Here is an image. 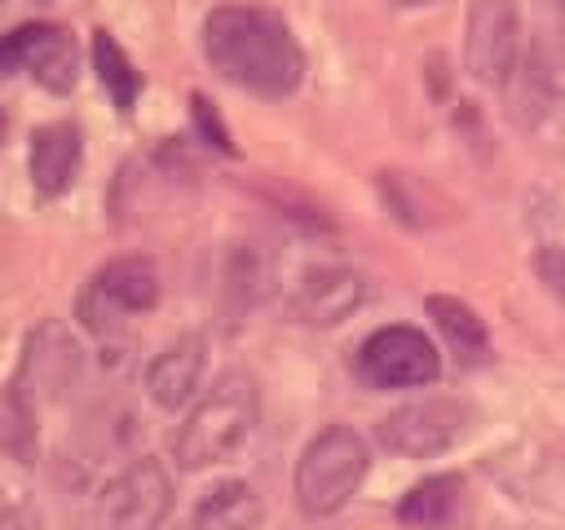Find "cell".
<instances>
[{
	"label": "cell",
	"mask_w": 565,
	"mask_h": 530,
	"mask_svg": "<svg viewBox=\"0 0 565 530\" xmlns=\"http://www.w3.org/2000/svg\"><path fill=\"white\" fill-rule=\"evenodd\" d=\"M203 57L234 88L278 102L305 80V53L291 26L260 4H221L203 18Z\"/></svg>",
	"instance_id": "6da1fadb"
},
{
	"label": "cell",
	"mask_w": 565,
	"mask_h": 530,
	"mask_svg": "<svg viewBox=\"0 0 565 530\" xmlns=\"http://www.w3.org/2000/svg\"><path fill=\"white\" fill-rule=\"evenodd\" d=\"M260 415V389L247 371H225L212 380V389L190 406V415L181 420L177 437H172V459L185 473L225 464L230 455L243 451V442L252 437Z\"/></svg>",
	"instance_id": "7a4b0ae2"
},
{
	"label": "cell",
	"mask_w": 565,
	"mask_h": 530,
	"mask_svg": "<svg viewBox=\"0 0 565 530\" xmlns=\"http://www.w3.org/2000/svg\"><path fill=\"white\" fill-rule=\"evenodd\" d=\"M366 468H371V451L362 433H353L349 424H327L305 442L291 473V495L305 517H331L358 495Z\"/></svg>",
	"instance_id": "3957f363"
},
{
	"label": "cell",
	"mask_w": 565,
	"mask_h": 530,
	"mask_svg": "<svg viewBox=\"0 0 565 530\" xmlns=\"http://www.w3.org/2000/svg\"><path fill=\"white\" fill-rule=\"evenodd\" d=\"M468 428H472V406L459 398L433 393V398H415V402H402L397 411H388L375 424V437L384 451H393L402 459H433V455H446L450 446H459Z\"/></svg>",
	"instance_id": "277c9868"
},
{
	"label": "cell",
	"mask_w": 565,
	"mask_h": 530,
	"mask_svg": "<svg viewBox=\"0 0 565 530\" xmlns=\"http://www.w3.org/2000/svg\"><path fill=\"white\" fill-rule=\"evenodd\" d=\"M154 305H159V269H154V261L119 256V261L102 265L88 278V287L79 296V318H84V327L93 336L110 340V336H119L124 318L146 314Z\"/></svg>",
	"instance_id": "5b68a950"
},
{
	"label": "cell",
	"mask_w": 565,
	"mask_h": 530,
	"mask_svg": "<svg viewBox=\"0 0 565 530\" xmlns=\"http://www.w3.org/2000/svg\"><path fill=\"white\" fill-rule=\"evenodd\" d=\"M353 371L371 389H424L441 375V353L419 327L393 322V327H375L358 344Z\"/></svg>",
	"instance_id": "8992f818"
},
{
	"label": "cell",
	"mask_w": 565,
	"mask_h": 530,
	"mask_svg": "<svg viewBox=\"0 0 565 530\" xmlns=\"http://www.w3.org/2000/svg\"><path fill=\"white\" fill-rule=\"evenodd\" d=\"M463 66L477 84L503 88L521 71V13L516 0H468Z\"/></svg>",
	"instance_id": "52a82bcc"
},
{
	"label": "cell",
	"mask_w": 565,
	"mask_h": 530,
	"mask_svg": "<svg viewBox=\"0 0 565 530\" xmlns=\"http://www.w3.org/2000/svg\"><path fill=\"white\" fill-rule=\"evenodd\" d=\"M97 508L110 530H159L172 512V477L159 459L141 455L102 486Z\"/></svg>",
	"instance_id": "ba28073f"
},
{
	"label": "cell",
	"mask_w": 565,
	"mask_h": 530,
	"mask_svg": "<svg viewBox=\"0 0 565 530\" xmlns=\"http://www.w3.org/2000/svg\"><path fill=\"white\" fill-rule=\"evenodd\" d=\"M26 71L49 93H71L79 80L75 40L57 22H22L9 35H0V75Z\"/></svg>",
	"instance_id": "9c48e42d"
},
{
	"label": "cell",
	"mask_w": 565,
	"mask_h": 530,
	"mask_svg": "<svg viewBox=\"0 0 565 530\" xmlns=\"http://www.w3.org/2000/svg\"><path fill=\"white\" fill-rule=\"evenodd\" d=\"M84 371V353L75 344V336L62 327V322H40L26 344H22V362H18V389L31 398V402H49V398H62Z\"/></svg>",
	"instance_id": "30bf717a"
},
{
	"label": "cell",
	"mask_w": 565,
	"mask_h": 530,
	"mask_svg": "<svg viewBox=\"0 0 565 530\" xmlns=\"http://www.w3.org/2000/svg\"><path fill=\"white\" fill-rule=\"evenodd\" d=\"M366 300V278L344 265L305 269L291 292V318L305 327H335Z\"/></svg>",
	"instance_id": "8fae6325"
},
{
	"label": "cell",
	"mask_w": 565,
	"mask_h": 530,
	"mask_svg": "<svg viewBox=\"0 0 565 530\" xmlns=\"http://www.w3.org/2000/svg\"><path fill=\"white\" fill-rule=\"evenodd\" d=\"M79 159H84V137L71 119H53V124H40L31 132V186L44 194V199H57L75 186L79 177Z\"/></svg>",
	"instance_id": "7c38bea8"
},
{
	"label": "cell",
	"mask_w": 565,
	"mask_h": 530,
	"mask_svg": "<svg viewBox=\"0 0 565 530\" xmlns=\"http://www.w3.org/2000/svg\"><path fill=\"white\" fill-rule=\"evenodd\" d=\"M203 367H207V344L203 336H177L163 353H154V362L146 367V398L163 411H177L185 406L194 393H199V380H203Z\"/></svg>",
	"instance_id": "4fadbf2b"
},
{
	"label": "cell",
	"mask_w": 565,
	"mask_h": 530,
	"mask_svg": "<svg viewBox=\"0 0 565 530\" xmlns=\"http://www.w3.org/2000/svg\"><path fill=\"white\" fill-rule=\"evenodd\" d=\"M256 526H260V495L234 477L203 490L190 512V530H256Z\"/></svg>",
	"instance_id": "5bb4252c"
},
{
	"label": "cell",
	"mask_w": 565,
	"mask_h": 530,
	"mask_svg": "<svg viewBox=\"0 0 565 530\" xmlns=\"http://www.w3.org/2000/svg\"><path fill=\"white\" fill-rule=\"evenodd\" d=\"M459 499H463V477L459 473L424 477L397 499V521L406 530H437L459 512Z\"/></svg>",
	"instance_id": "9a60e30c"
},
{
	"label": "cell",
	"mask_w": 565,
	"mask_h": 530,
	"mask_svg": "<svg viewBox=\"0 0 565 530\" xmlns=\"http://www.w3.org/2000/svg\"><path fill=\"white\" fill-rule=\"evenodd\" d=\"M0 455H9L13 464H35V455H40L35 402L18 384L0 389Z\"/></svg>",
	"instance_id": "2e32d148"
},
{
	"label": "cell",
	"mask_w": 565,
	"mask_h": 530,
	"mask_svg": "<svg viewBox=\"0 0 565 530\" xmlns=\"http://www.w3.org/2000/svg\"><path fill=\"white\" fill-rule=\"evenodd\" d=\"M93 71H97L106 97L115 102V110L128 115L141 93V71L132 66V57L119 49V40L110 31H93Z\"/></svg>",
	"instance_id": "e0dca14e"
},
{
	"label": "cell",
	"mask_w": 565,
	"mask_h": 530,
	"mask_svg": "<svg viewBox=\"0 0 565 530\" xmlns=\"http://www.w3.org/2000/svg\"><path fill=\"white\" fill-rule=\"evenodd\" d=\"M428 318L437 322V331L468 358L486 353V322L477 318V309H468L459 296H428Z\"/></svg>",
	"instance_id": "ac0fdd59"
},
{
	"label": "cell",
	"mask_w": 565,
	"mask_h": 530,
	"mask_svg": "<svg viewBox=\"0 0 565 530\" xmlns=\"http://www.w3.org/2000/svg\"><path fill=\"white\" fill-rule=\"evenodd\" d=\"M230 292L252 305L260 292H265V265H260V252L256 247H238L234 261H230Z\"/></svg>",
	"instance_id": "d6986e66"
},
{
	"label": "cell",
	"mask_w": 565,
	"mask_h": 530,
	"mask_svg": "<svg viewBox=\"0 0 565 530\" xmlns=\"http://www.w3.org/2000/svg\"><path fill=\"white\" fill-rule=\"evenodd\" d=\"M190 106H194V124H199V132L216 146V150H225V155H234V141H230V132H225V124H221V115L212 110V102L207 97H190Z\"/></svg>",
	"instance_id": "ffe728a7"
},
{
	"label": "cell",
	"mask_w": 565,
	"mask_h": 530,
	"mask_svg": "<svg viewBox=\"0 0 565 530\" xmlns=\"http://www.w3.org/2000/svg\"><path fill=\"white\" fill-rule=\"evenodd\" d=\"M534 274L543 278L547 292H556L565 300V247H539L534 252Z\"/></svg>",
	"instance_id": "44dd1931"
},
{
	"label": "cell",
	"mask_w": 565,
	"mask_h": 530,
	"mask_svg": "<svg viewBox=\"0 0 565 530\" xmlns=\"http://www.w3.org/2000/svg\"><path fill=\"white\" fill-rule=\"evenodd\" d=\"M22 521H18V504L9 499V490L0 486V530H18Z\"/></svg>",
	"instance_id": "7402d4cb"
},
{
	"label": "cell",
	"mask_w": 565,
	"mask_h": 530,
	"mask_svg": "<svg viewBox=\"0 0 565 530\" xmlns=\"http://www.w3.org/2000/svg\"><path fill=\"white\" fill-rule=\"evenodd\" d=\"M4 132H9V115H4V106H0V141H4Z\"/></svg>",
	"instance_id": "603a6c76"
},
{
	"label": "cell",
	"mask_w": 565,
	"mask_h": 530,
	"mask_svg": "<svg viewBox=\"0 0 565 530\" xmlns=\"http://www.w3.org/2000/svg\"><path fill=\"white\" fill-rule=\"evenodd\" d=\"M543 4H552V9H565V0H543Z\"/></svg>",
	"instance_id": "cb8c5ba5"
},
{
	"label": "cell",
	"mask_w": 565,
	"mask_h": 530,
	"mask_svg": "<svg viewBox=\"0 0 565 530\" xmlns=\"http://www.w3.org/2000/svg\"><path fill=\"white\" fill-rule=\"evenodd\" d=\"M402 4H433V0H402Z\"/></svg>",
	"instance_id": "d4e9b609"
},
{
	"label": "cell",
	"mask_w": 565,
	"mask_h": 530,
	"mask_svg": "<svg viewBox=\"0 0 565 530\" xmlns=\"http://www.w3.org/2000/svg\"><path fill=\"white\" fill-rule=\"evenodd\" d=\"M0 9H4V0H0Z\"/></svg>",
	"instance_id": "484cf974"
}]
</instances>
